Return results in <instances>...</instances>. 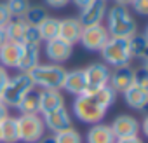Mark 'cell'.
<instances>
[{
  "label": "cell",
  "instance_id": "obj_18",
  "mask_svg": "<svg viewBox=\"0 0 148 143\" xmlns=\"http://www.w3.org/2000/svg\"><path fill=\"white\" fill-rule=\"evenodd\" d=\"M122 94H124L125 103H127L131 108H134V110L143 112V110L148 107V89H143V87L132 84V86H131L129 89H125Z\"/></svg>",
  "mask_w": 148,
  "mask_h": 143
},
{
  "label": "cell",
  "instance_id": "obj_22",
  "mask_svg": "<svg viewBox=\"0 0 148 143\" xmlns=\"http://www.w3.org/2000/svg\"><path fill=\"white\" fill-rule=\"evenodd\" d=\"M26 21L23 18H11V21L5 25V35L9 42H16V44H23L25 38V32H26Z\"/></svg>",
  "mask_w": 148,
  "mask_h": 143
},
{
  "label": "cell",
  "instance_id": "obj_23",
  "mask_svg": "<svg viewBox=\"0 0 148 143\" xmlns=\"http://www.w3.org/2000/svg\"><path fill=\"white\" fill-rule=\"evenodd\" d=\"M129 47H131L132 59L136 58L139 61H145L148 54V37L145 33H134L129 38Z\"/></svg>",
  "mask_w": 148,
  "mask_h": 143
},
{
  "label": "cell",
  "instance_id": "obj_17",
  "mask_svg": "<svg viewBox=\"0 0 148 143\" xmlns=\"http://www.w3.org/2000/svg\"><path fill=\"white\" fill-rule=\"evenodd\" d=\"M38 63H40V45H35V44H23L19 65H18L16 70L28 74V72H32Z\"/></svg>",
  "mask_w": 148,
  "mask_h": 143
},
{
  "label": "cell",
  "instance_id": "obj_15",
  "mask_svg": "<svg viewBox=\"0 0 148 143\" xmlns=\"http://www.w3.org/2000/svg\"><path fill=\"white\" fill-rule=\"evenodd\" d=\"M61 89H64L66 93H70L73 96L84 94L87 91V82H86V75H84V68H75V70L66 72Z\"/></svg>",
  "mask_w": 148,
  "mask_h": 143
},
{
  "label": "cell",
  "instance_id": "obj_13",
  "mask_svg": "<svg viewBox=\"0 0 148 143\" xmlns=\"http://www.w3.org/2000/svg\"><path fill=\"white\" fill-rule=\"evenodd\" d=\"M64 107V96L59 89H38V112L45 115Z\"/></svg>",
  "mask_w": 148,
  "mask_h": 143
},
{
  "label": "cell",
  "instance_id": "obj_34",
  "mask_svg": "<svg viewBox=\"0 0 148 143\" xmlns=\"http://www.w3.org/2000/svg\"><path fill=\"white\" fill-rule=\"evenodd\" d=\"M7 80H9V72H7V68H4L2 65H0V91L4 89Z\"/></svg>",
  "mask_w": 148,
  "mask_h": 143
},
{
  "label": "cell",
  "instance_id": "obj_33",
  "mask_svg": "<svg viewBox=\"0 0 148 143\" xmlns=\"http://www.w3.org/2000/svg\"><path fill=\"white\" fill-rule=\"evenodd\" d=\"M45 6L51 7V9H63L70 4V0H44Z\"/></svg>",
  "mask_w": 148,
  "mask_h": 143
},
{
  "label": "cell",
  "instance_id": "obj_36",
  "mask_svg": "<svg viewBox=\"0 0 148 143\" xmlns=\"http://www.w3.org/2000/svg\"><path fill=\"white\" fill-rule=\"evenodd\" d=\"M37 143H56V136L54 134H44Z\"/></svg>",
  "mask_w": 148,
  "mask_h": 143
},
{
  "label": "cell",
  "instance_id": "obj_38",
  "mask_svg": "<svg viewBox=\"0 0 148 143\" xmlns=\"http://www.w3.org/2000/svg\"><path fill=\"white\" fill-rule=\"evenodd\" d=\"M9 115V108L5 107V105H2V103H0V122H2L5 117Z\"/></svg>",
  "mask_w": 148,
  "mask_h": 143
},
{
  "label": "cell",
  "instance_id": "obj_24",
  "mask_svg": "<svg viewBox=\"0 0 148 143\" xmlns=\"http://www.w3.org/2000/svg\"><path fill=\"white\" fill-rule=\"evenodd\" d=\"M21 115H40L38 112V91L32 89L16 107Z\"/></svg>",
  "mask_w": 148,
  "mask_h": 143
},
{
  "label": "cell",
  "instance_id": "obj_6",
  "mask_svg": "<svg viewBox=\"0 0 148 143\" xmlns=\"http://www.w3.org/2000/svg\"><path fill=\"white\" fill-rule=\"evenodd\" d=\"M18 120V134L23 143H37L45 134V126L42 115H19Z\"/></svg>",
  "mask_w": 148,
  "mask_h": 143
},
{
  "label": "cell",
  "instance_id": "obj_1",
  "mask_svg": "<svg viewBox=\"0 0 148 143\" xmlns=\"http://www.w3.org/2000/svg\"><path fill=\"white\" fill-rule=\"evenodd\" d=\"M106 30L110 37L117 38H131L134 33H138V23L134 21L132 14L124 6H113L106 11Z\"/></svg>",
  "mask_w": 148,
  "mask_h": 143
},
{
  "label": "cell",
  "instance_id": "obj_37",
  "mask_svg": "<svg viewBox=\"0 0 148 143\" xmlns=\"http://www.w3.org/2000/svg\"><path fill=\"white\" fill-rule=\"evenodd\" d=\"M70 2H71V4H75L79 9H82V7H86L87 4H91L92 0H70Z\"/></svg>",
  "mask_w": 148,
  "mask_h": 143
},
{
  "label": "cell",
  "instance_id": "obj_28",
  "mask_svg": "<svg viewBox=\"0 0 148 143\" xmlns=\"http://www.w3.org/2000/svg\"><path fill=\"white\" fill-rule=\"evenodd\" d=\"M5 4H7V9L12 18H23L26 14V11L30 9L28 0H7Z\"/></svg>",
  "mask_w": 148,
  "mask_h": 143
},
{
  "label": "cell",
  "instance_id": "obj_4",
  "mask_svg": "<svg viewBox=\"0 0 148 143\" xmlns=\"http://www.w3.org/2000/svg\"><path fill=\"white\" fill-rule=\"evenodd\" d=\"M66 72L68 70H64L63 65H56V63L42 65V63H38L32 72H28V74H30L35 87H40V89H61Z\"/></svg>",
  "mask_w": 148,
  "mask_h": 143
},
{
  "label": "cell",
  "instance_id": "obj_42",
  "mask_svg": "<svg viewBox=\"0 0 148 143\" xmlns=\"http://www.w3.org/2000/svg\"><path fill=\"white\" fill-rule=\"evenodd\" d=\"M0 103H2V100H0Z\"/></svg>",
  "mask_w": 148,
  "mask_h": 143
},
{
  "label": "cell",
  "instance_id": "obj_41",
  "mask_svg": "<svg viewBox=\"0 0 148 143\" xmlns=\"http://www.w3.org/2000/svg\"><path fill=\"white\" fill-rule=\"evenodd\" d=\"M101 2H108V0H101Z\"/></svg>",
  "mask_w": 148,
  "mask_h": 143
},
{
  "label": "cell",
  "instance_id": "obj_27",
  "mask_svg": "<svg viewBox=\"0 0 148 143\" xmlns=\"http://www.w3.org/2000/svg\"><path fill=\"white\" fill-rule=\"evenodd\" d=\"M54 136H56V143H84L82 134L75 127H68V129L54 134Z\"/></svg>",
  "mask_w": 148,
  "mask_h": 143
},
{
  "label": "cell",
  "instance_id": "obj_31",
  "mask_svg": "<svg viewBox=\"0 0 148 143\" xmlns=\"http://www.w3.org/2000/svg\"><path fill=\"white\" fill-rule=\"evenodd\" d=\"M134 12H138L139 16H146L148 14V0H132L131 2Z\"/></svg>",
  "mask_w": 148,
  "mask_h": 143
},
{
  "label": "cell",
  "instance_id": "obj_8",
  "mask_svg": "<svg viewBox=\"0 0 148 143\" xmlns=\"http://www.w3.org/2000/svg\"><path fill=\"white\" fill-rule=\"evenodd\" d=\"M110 68L105 63H92L84 68V75L87 82V91H98L110 82Z\"/></svg>",
  "mask_w": 148,
  "mask_h": 143
},
{
  "label": "cell",
  "instance_id": "obj_12",
  "mask_svg": "<svg viewBox=\"0 0 148 143\" xmlns=\"http://www.w3.org/2000/svg\"><path fill=\"white\" fill-rule=\"evenodd\" d=\"M71 54H73V45L61 40L59 37L45 42V56L51 59V63L63 65L64 61L71 58Z\"/></svg>",
  "mask_w": 148,
  "mask_h": 143
},
{
  "label": "cell",
  "instance_id": "obj_3",
  "mask_svg": "<svg viewBox=\"0 0 148 143\" xmlns=\"http://www.w3.org/2000/svg\"><path fill=\"white\" fill-rule=\"evenodd\" d=\"M35 89L33 80L30 77V74L19 72L14 77H9L7 84L4 86V89L0 91V100L2 105H5L7 108H16L19 105V101L32 91Z\"/></svg>",
  "mask_w": 148,
  "mask_h": 143
},
{
  "label": "cell",
  "instance_id": "obj_40",
  "mask_svg": "<svg viewBox=\"0 0 148 143\" xmlns=\"http://www.w3.org/2000/svg\"><path fill=\"white\" fill-rule=\"evenodd\" d=\"M131 2H132V0H115V4H117V6H124V7L131 6Z\"/></svg>",
  "mask_w": 148,
  "mask_h": 143
},
{
  "label": "cell",
  "instance_id": "obj_19",
  "mask_svg": "<svg viewBox=\"0 0 148 143\" xmlns=\"http://www.w3.org/2000/svg\"><path fill=\"white\" fill-rule=\"evenodd\" d=\"M21 49H23V44L5 42L0 47V65L4 68H18L19 58H21Z\"/></svg>",
  "mask_w": 148,
  "mask_h": 143
},
{
  "label": "cell",
  "instance_id": "obj_9",
  "mask_svg": "<svg viewBox=\"0 0 148 143\" xmlns=\"http://www.w3.org/2000/svg\"><path fill=\"white\" fill-rule=\"evenodd\" d=\"M42 120H44L45 131H51V134H58V133H61L68 127H73L71 115L68 113L66 107H61L54 112H49V113L42 115Z\"/></svg>",
  "mask_w": 148,
  "mask_h": 143
},
{
  "label": "cell",
  "instance_id": "obj_10",
  "mask_svg": "<svg viewBox=\"0 0 148 143\" xmlns=\"http://www.w3.org/2000/svg\"><path fill=\"white\" fill-rule=\"evenodd\" d=\"M106 2L101 0H92L91 4H87L86 7L80 9L79 14V21L82 26H94V25H103V19L106 16Z\"/></svg>",
  "mask_w": 148,
  "mask_h": 143
},
{
  "label": "cell",
  "instance_id": "obj_11",
  "mask_svg": "<svg viewBox=\"0 0 148 143\" xmlns=\"http://www.w3.org/2000/svg\"><path fill=\"white\" fill-rule=\"evenodd\" d=\"M139 120L134 117V115H127V113H122L119 117L113 119V122L110 124L112 127V133L115 134V138H127V136H139Z\"/></svg>",
  "mask_w": 148,
  "mask_h": 143
},
{
  "label": "cell",
  "instance_id": "obj_16",
  "mask_svg": "<svg viewBox=\"0 0 148 143\" xmlns=\"http://www.w3.org/2000/svg\"><path fill=\"white\" fill-rule=\"evenodd\" d=\"M82 25L77 18H64V19H59V38L75 45L79 40H80V33H82Z\"/></svg>",
  "mask_w": 148,
  "mask_h": 143
},
{
  "label": "cell",
  "instance_id": "obj_26",
  "mask_svg": "<svg viewBox=\"0 0 148 143\" xmlns=\"http://www.w3.org/2000/svg\"><path fill=\"white\" fill-rule=\"evenodd\" d=\"M38 32H40V37H42V42L58 38V35H59V19L58 18H47L38 26Z\"/></svg>",
  "mask_w": 148,
  "mask_h": 143
},
{
  "label": "cell",
  "instance_id": "obj_25",
  "mask_svg": "<svg viewBox=\"0 0 148 143\" xmlns=\"http://www.w3.org/2000/svg\"><path fill=\"white\" fill-rule=\"evenodd\" d=\"M47 18H49V14H47L45 7H42V6H30V9H28L26 14L23 16V19L26 21V25L37 26V28H38Z\"/></svg>",
  "mask_w": 148,
  "mask_h": 143
},
{
  "label": "cell",
  "instance_id": "obj_35",
  "mask_svg": "<svg viewBox=\"0 0 148 143\" xmlns=\"http://www.w3.org/2000/svg\"><path fill=\"white\" fill-rule=\"evenodd\" d=\"M115 143H145L139 136H127V138H117Z\"/></svg>",
  "mask_w": 148,
  "mask_h": 143
},
{
  "label": "cell",
  "instance_id": "obj_14",
  "mask_svg": "<svg viewBox=\"0 0 148 143\" xmlns=\"http://www.w3.org/2000/svg\"><path fill=\"white\" fill-rule=\"evenodd\" d=\"M115 93H124L134 84V68L131 65H124L110 72V82H108Z\"/></svg>",
  "mask_w": 148,
  "mask_h": 143
},
{
  "label": "cell",
  "instance_id": "obj_20",
  "mask_svg": "<svg viewBox=\"0 0 148 143\" xmlns=\"http://www.w3.org/2000/svg\"><path fill=\"white\" fill-rule=\"evenodd\" d=\"M115 140L117 138L112 133L110 124H103V122L92 124L86 136V143H115Z\"/></svg>",
  "mask_w": 148,
  "mask_h": 143
},
{
  "label": "cell",
  "instance_id": "obj_30",
  "mask_svg": "<svg viewBox=\"0 0 148 143\" xmlns=\"http://www.w3.org/2000/svg\"><path fill=\"white\" fill-rule=\"evenodd\" d=\"M23 44H35V45H40L42 44V37H40V32H38L37 26H30V25L26 26Z\"/></svg>",
  "mask_w": 148,
  "mask_h": 143
},
{
  "label": "cell",
  "instance_id": "obj_21",
  "mask_svg": "<svg viewBox=\"0 0 148 143\" xmlns=\"http://www.w3.org/2000/svg\"><path fill=\"white\" fill-rule=\"evenodd\" d=\"M0 143H19L16 117L7 115L2 122H0Z\"/></svg>",
  "mask_w": 148,
  "mask_h": 143
},
{
  "label": "cell",
  "instance_id": "obj_29",
  "mask_svg": "<svg viewBox=\"0 0 148 143\" xmlns=\"http://www.w3.org/2000/svg\"><path fill=\"white\" fill-rule=\"evenodd\" d=\"M134 84L143 87V89H148V68H146V65L134 68Z\"/></svg>",
  "mask_w": 148,
  "mask_h": 143
},
{
  "label": "cell",
  "instance_id": "obj_39",
  "mask_svg": "<svg viewBox=\"0 0 148 143\" xmlns=\"http://www.w3.org/2000/svg\"><path fill=\"white\" fill-rule=\"evenodd\" d=\"M5 42H9V40H7V35H5V30L0 28V47H2Z\"/></svg>",
  "mask_w": 148,
  "mask_h": 143
},
{
  "label": "cell",
  "instance_id": "obj_5",
  "mask_svg": "<svg viewBox=\"0 0 148 143\" xmlns=\"http://www.w3.org/2000/svg\"><path fill=\"white\" fill-rule=\"evenodd\" d=\"M99 52H101V59L105 61L106 66L119 68V66H124V65H131V61H132L129 38L110 37L108 42L105 44V47Z\"/></svg>",
  "mask_w": 148,
  "mask_h": 143
},
{
  "label": "cell",
  "instance_id": "obj_32",
  "mask_svg": "<svg viewBox=\"0 0 148 143\" xmlns=\"http://www.w3.org/2000/svg\"><path fill=\"white\" fill-rule=\"evenodd\" d=\"M11 12L7 9V4L5 2H0V28H5V25L11 21Z\"/></svg>",
  "mask_w": 148,
  "mask_h": 143
},
{
  "label": "cell",
  "instance_id": "obj_7",
  "mask_svg": "<svg viewBox=\"0 0 148 143\" xmlns=\"http://www.w3.org/2000/svg\"><path fill=\"white\" fill-rule=\"evenodd\" d=\"M108 38H110V33H108L106 26L105 25H94V26H84L82 28L79 42L86 51L99 52L105 47V44L108 42Z\"/></svg>",
  "mask_w": 148,
  "mask_h": 143
},
{
  "label": "cell",
  "instance_id": "obj_2",
  "mask_svg": "<svg viewBox=\"0 0 148 143\" xmlns=\"http://www.w3.org/2000/svg\"><path fill=\"white\" fill-rule=\"evenodd\" d=\"M106 110L108 108L91 91H86L84 94L75 96V101H73V115L82 124H87V126L101 122L106 115Z\"/></svg>",
  "mask_w": 148,
  "mask_h": 143
}]
</instances>
